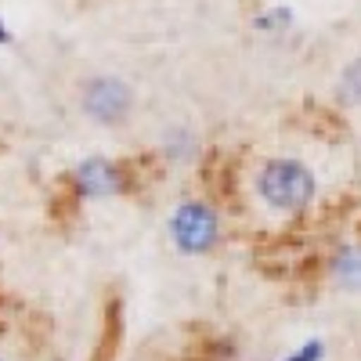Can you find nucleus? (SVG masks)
I'll return each mask as SVG.
<instances>
[{
	"instance_id": "f257e3e1",
	"label": "nucleus",
	"mask_w": 361,
	"mask_h": 361,
	"mask_svg": "<svg viewBox=\"0 0 361 361\" xmlns=\"http://www.w3.org/2000/svg\"><path fill=\"white\" fill-rule=\"evenodd\" d=\"M253 192L267 209L293 217V214H304L318 199V177L304 159L275 156V159L260 163V170L253 173Z\"/></svg>"
},
{
	"instance_id": "f03ea898",
	"label": "nucleus",
	"mask_w": 361,
	"mask_h": 361,
	"mask_svg": "<svg viewBox=\"0 0 361 361\" xmlns=\"http://www.w3.org/2000/svg\"><path fill=\"white\" fill-rule=\"evenodd\" d=\"M166 238L177 257H209L224 243V217L206 199H180L166 217Z\"/></svg>"
},
{
	"instance_id": "7ed1b4c3",
	"label": "nucleus",
	"mask_w": 361,
	"mask_h": 361,
	"mask_svg": "<svg viewBox=\"0 0 361 361\" xmlns=\"http://www.w3.org/2000/svg\"><path fill=\"white\" fill-rule=\"evenodd\" d=\"M80 112L94 127H123L134 116V87L116 73H98L80 83Z\"/></svg>"
},
{
	"instance_id": "20e7f679",
	"label": "nucleus",
	"mask_w": 361,
	"mask_h": 361,
	"mask_svg": "<svg viewBox=\"0 0 361 361\" xmlns=\"http://www.w3.org/2000/svg\"><path fill=\"white\" fill-rule=\"evenodd\" d=\"M69 185L80 202H112L130 192V173L112 156H83L69 170Z\"/></svg>"
},
{
	"instance_id": "39448f33",
	"label": "nucleus",
	"mask_w": 361,
	"mask_h": 361,
	"mask_svg": "<svg viewBox=\"0 0 361 361\" xmlns=\"http://www.w3.org/2000/svg\"><path fill=\"white\" fill-rule=\"evenodd\" d=\"M156 152L163 156L166 166H173V170H188V166H195L199 156H202V141H199L195 127H188V123H173V127H166V130L159 134Z\"/></svg>"
},
{
	"instance_id": "423d86ee",
	"label": "nucleus",
	"mask_w": 361,
	"mask_h": 361,
	"mask_svg": "<svg viewBox=\"0 0 361 361\" xmlns=\"http://www.w3.org/2000/svg\"><path fill=\"white\" fill-rule=\"evenodd\" d=\"M329 279L343 293H361V243H343L329 257Z\"/></svg>"
},
{
	"instance_id": "0eeeda50",
	"label": "nucleus",
	"mask_w": 361,
	"mask_h": 361,
	"mask_svg": "<svg viewBox=\"0 0 361 361\" xmlns=\"http://www.w3.org/2000/svg\"><path fill=\"white\" fill-rule=\"evenodd\" d=\"M336 102H340L343 109H361V58H350V62L340 69Z\"/></svg>"
},
{
	"instance_id": "6e6552de",
	"label": "nucleus",
	"mask_w": 361,
	"mask_h": 361,
	"mask_svg": "<svg viewBox=\"0 0 361 361\" xmlns=\"http://www.w3.org/2000/svg\"><path fill=\"white\" fill-rule=\"evenodd\" d=\"M253 25L260 29V33H282V29L293 25V11H289V8H264V11L253 18Z\"/></svg>"
},
{
	"instance_id": "1a4fd4ad",
	"label": "nucleus",
	"mask_w": 361,
	"mask_h": 361,
	"mask_svg": "<svg viewBox=\"0 0 361 361\" xmlns=\"http://www.w3.org/2000/svg\"><path fill=\"white\" fill-rule=\"evenodd\" d=\"M282 361H325V343L322 340H307V343L293 347Z\"/></svg>"
},
{
	"instance_id": "9d476101",
	"label": "nucleus",
	"mask_w": 361,
	"mask_h": 361,
	"mask_svg": "<svg viewBox=\"0 0 361 361\" xmlns=\"http://www.w3.org/2000/svg\"><path fill=\"white\" fill-rule=\"evenodd\" d=\"M11 40H15V33H11V29H8V22L0 18V47H8Z\"/></svg>"
},
{
	"instance_id": "9b49d317",
	"label": "nucleus",
	"mask_w": 361,
	"mask_h": 361,
	"mask_svg": "<svg viewBox=\"0 0 361 361\" xmlns=\"http://www.w3.org/2000/svg\"><path fill=\"white\" fill-rule=\"evenodd\" d=\"M0 361H4V357H0Z\"/></svg>"
}]
</instances>
